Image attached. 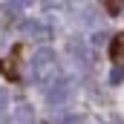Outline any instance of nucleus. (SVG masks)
Instances as JSON below:
<instances>
[{"label":"nucleus","instance_id":"nucleus-1","mask_svg":"<svg viewBox=\"0 0 124 124\" xmlns=\"http://www.w3.org/2000/svg\"><path fill=\"white\" fill-rule=\"evenodd\" d=\"M52 69H55V52L52 49H38L35 58H32V75L38 81H43Z\"/></svg>","mask_w":124,"mask_h":124},{"label":"nucleus","instance_id":"nucleus-2","mask_svg":"<svg viewBox=\"0 0 124 124\" xmlns=\"http://www.w3.org/2000/svg\"><path fill=\"white\" fill-rule=\"evenodd\" d=\"M66 95H69V81H66V78H61V81H55V84L46 90V101H49L52 107H58V104H63V101H66Z\"/></svg>","mask_w":124,"mask_h":124},{"label":"nucleus","instance_id":"nucleus-3","mask_svg":"<svg viewBox=\"0 0 124 124\" xmlns=\"http://www.w3.org/2000/svg\"><path fill=\"white\" fill-rule=\"evenodd\" d=\"M20 26H23V32L32 35L35 40H49V38H52V29H49V26H40V23H35V20H23Z\"/></svg>","mask_w":124,"mask_h":124},{"label":"nucleus","instance_id":"nucleus-4","mask_svg":"<svg viewBox=\"0 0 124 124\" xmlns=\"http://www.w3.org/2000/svg\"><path fill=\"white\" fill-rule=\"evenodd\" d=\"M113 61H118V63L124 61V32L113 38Z\"/></svg>","mask_w":124,"mask_h":124},{"label":"nucleus","instance_id":"nucleus-5","mask_svg":"<svg viewBox=\"0 0 124 124\" xmlns=\"http://www.w3.org/2000/svg\"><path fill=\"white\" fill-rule=\"evenodd\" d=\"M104 9H107V15H121L124 0H104Z\"/></svg>","mask_w":124,"mask_h":124},{"label":"nucleus","instance_id":"nucleus-6","mask_svg":"<svg viewBox=\"0 0 124 124\" xmlns=\"http://www.w3.org/2000/svg\"><path fill=\"white\" fill-rule=\"evenodd\" d=\"M17 121H32V107L29 104H20V107H17Z\"/></svg>","mask_w":124,"mask_h":124},{"label":"nucleus","instance_id":"nucleus-7","mask_svg":"<svg viewBox=\"0 0 124 124\" xmlns=\"http://www.w3.org/2000/svg\"><path fill=\"white\" fill-rule=\"evenodd\" d=\"M0 72H6L9 78H17V69H15L12 61H0Z\"/></svg>","mask_w":124,"mask_h":124},{"label":"nucleus","instance_id":"nucleus-8","mask_svg":"<svg viewBox=\"0 0 124 124\" xmlns=\"http://www.w3.org/2000/svg\"><path fill=\"white\" fill-rule=\"evenodd\" d=\"M107 40H110V35H107V32H95V35H93V46H104Z\"/></svg>","mask_w":124,"mask_h":124},{"label":"nucleus","instance_id":"nucleus-9","mask_svg":"<svg viewBox=\"0 0 124 124\" xmlns=\"http://www.w3.org/2000/svg\"><path fill=\"white\" fill-rule=\"evenodd\" d=\"M121 81H124V69H121V66H116V69L110 72V84H121Z\"/></svg>","mask_w":124,"mask_h":124},{"label":"nucleus","instance_id":"nucleus-10","mask_svg":"<svg viewBox=\"0 0 124 124\" xmlns=\"http://www.w3.org/2000/svg\"><path fill=\"white\" fill-rule=\"evenodd\" d=\"M61 124H84V121H81V116H66Z\"/></svg>","mask_w":124,"mask_h":124},{"label":"nucleus","instance_id":"nucleus-11","mask_svg":"<svg viewBox=\"0 0 124 124\" xmlns=\"http://www.w3.org/2000/svg\"><path fill=\"white\" fill-rule=\"evenodd\" d=\"M6 101H9V98H6V93H3V90H0V110L6 107Z\"/></svg>","mask_w":124,"mask_h":124},{"label":"nucleus","instance_id":"nucleus-12","mask_svg":"<svg viewBox=\"0 0 124 124\" xmlns=\"http://www.w3.org/2000/svg\"><path fill=\"white\" fill-rule=\"evenodd\" d=\"M0 23H6V9L0 6Z\"/></svg>","mask_w":124,"mask_h":124},{"label":"nucleus","instance_id":"nucleus-13","mask_svg":"<svg viewBox=\"0 0 124 124\" xmlns=\"http://www.w3.org/2000/svg\"><path fill=\"white\" fill-rule=\"evenodd\" d=\"M17 3H20V6H29V3H35V0H17Z\"/></svg>","mask_w":124,"mask_h":124}]
</instances>
